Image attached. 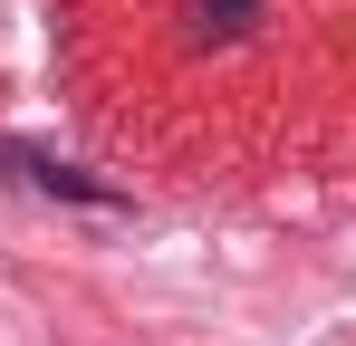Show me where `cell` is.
<instances>
[{
    "label": "cell",
    "instance_id": "6da1fadb",
    "mask_svg": "<svg viewBox=\"0 0 356 346\" xmlns=\"http://www.w3.org/2000/svg\"><path fill=\"white\" fill-rule=\"evenodd\" d=\"M10 164H29V183H49V192H77V202H116L106 183H87V173H67V164H49V154H29V145H10Z\"/></svg>",
    "mask_w": 356,
    "mask_h": 346
},
{
    "label": "cell",
    "instance_id": "7a4b0ae2",
    "mask_svg": "<svg viewBox=\"0 0 356 346\" xmlns=\"http://www.w3.org/2000/svg\"><path fill=\"white\" fill-rule=\"evenodd\" d=\"M250 19H260V0H193V29L202 39H241Z\"/></svg>",
    "mask_w": 356,
    "mask_h": 346
}]
</instances>
